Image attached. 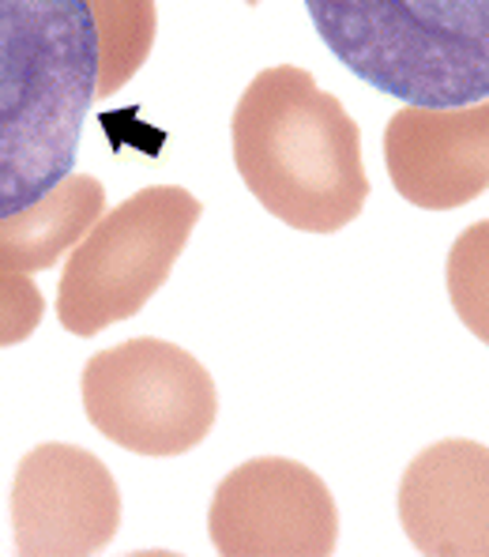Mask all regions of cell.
Segmentation results:
<instances>
[{"label":"cell","instance_id":"1","mask_svg":"<svg viewBox=\"0 0 489 557\" xmlns=\"http://www.w3.org/2000/svg\"><path fill=\"white\" fill-rule=\"evenodd\" d=\"M98 98V27L87 0H0V219L76 170Z\"/></svg>","mask_w":489,"mask_h":557},{"label":"cell","instance_id":"2","mask_svg":"<svg viewBox=\"0 0 489 557\" xmlns=\"http://www.w3.org/2000/svg\"><path fill=\"white\" fill-rule=\"evenodd\" d=\"M230 136L244 188L290 231L336 234L362 215L369 200L362 128L305 69L260 72L238 98Z\"/></svg>","mask_w":489,"mask_h":557},{"label":"cell","instance_id":"3","mask_svg":"<svg viewBox=\"0 0 489 557\" xmlns=\"http://www.w3.org/2000/svg\"><path fill=\"white\" fill-rule=\"evenodd\" d=\"M336 61L411 106L489 98V0H305Z\"/></svg>","mask_w":489,"mask_h":557},{"label":"cell","instance_id":"4","mask_svg":"<svg viewBox=\"0 0 489 557\" xmlns=\"http://www.w3.org/2000/svg\"><path fill=\"white\" fill-rule=\"evenodd\" d=\"M203 215L181 185L140 188L76 242L57 290L61 327L79 339L136 317L174 272Z\"/></svg>","mask_w":489,"mask_h":557},{"label":"cell","instance_id":"5","mask_svg":"<svg viewBox=\"0 0 489 557\" xmlns=\"http://www.w3.org/2000/svg\"><path fill=\"white\" fill-rule=\"evenodd\" d=\"M79 388L95 430L136 456L192 453L218 418L211 373L177 343L147 335L87 358Z\"/></svg>","mask_w":489,"mask_h":557},{"label":"cell","instance_id":"6","mask_svg":"<svg viewBox=\"0 0 489 557\" xmlns=\"http://www.w3.org/2000/svg\"><path fill=\"white\" fill-rule=\"evenodd\" d=\"M208 531L223 557H328L339 543V509L305 463L256 456L218 482Z\"/></svg>","mask_w":489,"mask_h":557},{"label":"cell","instance_id":"7","mask_svg":"<svg viewBox=\"0 0 489 557\" xmlns=\"http://www.w3.org/2000/svg\"><path fill=\"white\" fill-rule=\"evenodd\" d=\"M121 490L110 467L76 445H38L15 467L12 531L23 557H87L113 543Z\"/></svg>","mask_w":489,"mask_h":557},{"label":"cell","instance_id":"8","mask_svg":"<svg viewBox=\"0 0 489 557\" xmlns=\"http://www.w3.org/2000/svg\"><path fill=\"white\" fill-rule=\"evenodd\" d=\"M396 193L426 211H455L489 188V98L471 106H411L385 128Z\"/></svg>","mask_w":489,"mask_h":557},{"label":"cell","instance_id":"9","mask_svg":"<svg viewBox=\"0 0 489 557\" xmlns=\"http://www.w3.org/2000/svg\"><path fill=\"white\" fill-rule=\"evenodd\" d=\"M399 520L429 557H489V448L452 437L414 456L399 482Z\"/></svg>","mask_w":489,"mask_h":557},{"label":"cell","instance_id":"10","mask_svg":"<svg viewBox=\"0 0 489 557\" xmlns=\"http://www.w3.org/2000/svg\"><path fill=\"white\" fill-rule=\"evenodd\" d=\"M105 185L91 174H68L38 203L0 219V268L49 272L102 219Z\"/></svg>","mask_w":489,"mask_h":557},{"label":"cell","instance_id":"11","mask_svg":"<svg viewBox=\"0 0 489 557\" xmlns=\"http://www.w3.org/2000/svg\"><path fill=\"white\" fill-rule=\"evenodd\" d=\"M98 27V98L117 95L147 64L159 35L154 0H87Z\"/></svg>","mask_w":489,"mask_h":557},{"label":"cell","instance_id":"12","mask_svg":"<svg viewBox=\"0 0 489 557\" xmlns=\"http://www.w3.org/2000/svg\"><path fill=\"white\" fill-rule=\"evenodd\" d=\"M448 298L463 327L489 347V219L467 226L448 249Z\"/></svg>","mask_w":489,"mask_h":557},{"label":"cell","instance_id":"13","mask_svg":"<svg viewBox=\"0 0 489 557\" xmlns=\"http://www.w3.org/2000/svg\"><path fill=\"white\" fill-rule=\"evenodd\" d=\"M46 317V298L27 272L0 268V347L30 339Z\"/></svg>","mask_w":489,"mask_h":557},{"label":"cell","instance_id":"14","mask_svg":"<svg viewBox=\"0 0 489 557\" xmlns=\"http://www.w3.org/2000/svg\"><path fill=\"white\" fill-rule=\"evenodd\" d=\"M244 4H260V0H244Z\"/></svg>","mask_w":489,"mask_h":557}]
</instances>
